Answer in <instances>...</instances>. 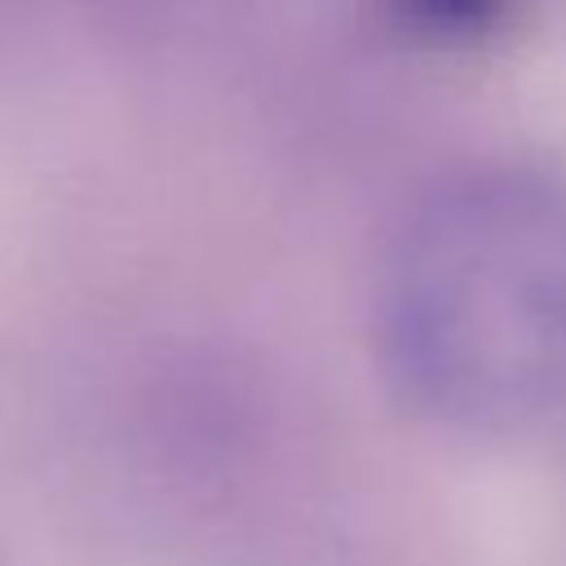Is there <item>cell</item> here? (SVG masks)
<instances>
[{"label":"cell","instance_id":"obj_1","mask_svg":"<svg viewBox=\"0 0 566 566\" xmlns=\"http://www.w3.org/2000/svg\"><path fill=\"white\" fill-rule=\"evenodd\" d=\"M385 376L433 424L535 433L566 411V181L482 164L420 190L380 252Z\"/></svg>","mask_w":566,"mask_h":566}]
</instances>
